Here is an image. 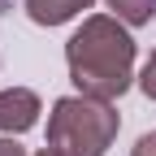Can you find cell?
<instances>
[{"mask_svg":"<svg viewBox=\"0 0 156 156\" xmlns=\"http://www.w3.org/2000/svg\"><path fill=\"white\" fill-rule=\"evenodd\" d=\"M65 61L78 95L113 104L134 78V39L117 17L95 13V17H83V26L69 35Z\"/></svg>","mask_w":156,"mask_h":156,"instance_id":"obj_1","label":"cell"},{"mask_svg":"<svg viewBox=\"0 0 156 156\" xmlns=\"http://www.w3.org/2000/svg\"><path fill=\"white\" fill-rule=\"evenodd\" d=\"M122 130V117L108 100L65 95L48 113V147L61 156H104Z\"/></svg>","mask_w":156,"mask_h":156,"instance_id":"obj_2","label":"cell"},{"mask_svg":"<svg viewBox=\"0 0 156 156\" xmlns=\"http://www.w3.org/2000/svg\"><path fill=\"white\" fill-rule=\"evenodd\" d=\"M39 122V95L26 87L0 91V134H22Z\"/></svg>","mask_w":156,"mask_h":156,"instance_id":"obj_3","label":"cell"},{"mask_svg":"<svg viewBox=\"0 0 156 156\" xmlns=\"http://www.w3.org/2000/svg\"><path fill=\"white\" fill-rule=\"evenodd\" d=\"M83 9H91V0H26V17L35 26H61Z\"/></svg>","mask_w":156,"mask_h":156,"instance_id":"obj_4","label":"cell"},{"mask_svg":"<svg viewBox=\"0 0 156 156\" xmlns=\"http://www.w3.org/2000/svg\"><path fill=\"white\" fill-rule=\"evenodd\" d=\"M108 9H113L117 22H126V26H147L156 17V0H108Z\"/></svg>","mask_w":156,"mask_h":156,"instance_id":"obj_5","label":"cell"},{"mask_svg":"<svg viewBox=\"0 0 156 156\" xmlns=\"http://www.w3.org/2000/svg\"><path fill=\"white\" fill-rule=\"evenodd\" d=\"M139 87H143L147 100H156V52L147 56V65H143V74H139Z\"/></svg>","mask_w":156,"mask_h":156,"instance_id":"obj_6","label":"cell"},{"mask_svg":"<svg viewBox=\"0 0 156 156\" xmlns=\"http://www.w3.org/2000/svg\"><path fill=\"white\" fill-rule=\"evenodd\" d=\"M130 156H156V134H143L139 143H134V152Z\"/></svg>","mask_w":156,"mask_h":156,"instance_id":"obj_7","label":"cell"},{"mask_svg":"<svg viewBox=\"0 0 156 156\" xmlns=\"http://www.w3.org/2000/svg\"><path fill=\"white\" fill-rule=\"evenodd\" d=\"M0 156H26V152H22V147H17L13 139H0Z\"/></svg>","mask_w":156,"mask_h":156,"instance_id":"obj_8","label":"cell"},{"mask_svg":"<svg viewBox=\"0 0 156 156\" xmlns=\"http://www.w3.org/2000/svg\"><path fill=\"white\" fill-rule=\"evenodd\" d=\"M39 156H61V152H52V147H44V152H39Z\"/></svg>","mask_w":156,"mask_h":156,"instance_id":"obj_9","label":"cell"}]
</instances>
